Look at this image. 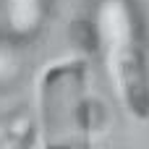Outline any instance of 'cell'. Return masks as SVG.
Returning <instances> with one entry per match:
<instances>
[{
  "label": "cell",
  "mask_w": 149,
  "mask_h": 149,
  "mask_svg": "<svg viewBox=\"0 0 149 149\" xmlns=\"http://www.w3.org/2000/svg\"><path fill=\"white\" fill-rule=\"evenodd\" d=\"M37 141V118L18 107L0 113V149H31Z\"/></svg>",
  "instance_id": "3957f363"
},
{
  "label": "cell",
  "mask_w": 149,
  "mask_h": 149,
  "mask_svg": "<svg viewBox=\"0 0 149 149\" xmlns=\"http://www.w3.org/2000/svg\"><path fill=\"white\" fill-rule=\"evenodd\" d=\"M37 139L42 149H92L89 65L84 58L55 60L42 71Z\"/></svg>",
  "instance_id": "7a4b0ae2"
},
{
  "label": "cell",
  "mask_w": 149,
  "mask_h": 149,
  "mask_svg": "<svg viewBox=\"0 0 149 149\" xmlns=\"http://www.w3.org/2000/svg\"><path fill=\"white\" fill-rule=\"evenodd\" d=\"M97 31L113 86L134 120H149V52L136 0H100Z\"/></svg>",
  "instance_id": "6da1fadb"
}]
</instances>
